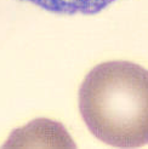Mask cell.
<instances>
[{"mask_svg":"<svg viewBox=\"0 0 148 149\" xmlns=\"http://www.w3.org/2000/svg\"><path fill=\"white\" fill-rule=\"evenodd\" d=\"M57 15H96L117 0H24Z\"/></svg>","mask_w":148,"mask_h":149,"instance_id":"obj_2","label":"cell"},{"mask_svg":"<svg viewBox=\"0 0 148 149\" xmlns=\"http://www.w3.org/2000/svg\"><path fill=\"white\" fill-rule=\"evenodd\" d=\"M79 110L103 143L119 148L148 144V70L128 61L94 67L81 83Z\"/></svg>","mask_w":148,"mask_h":149,"instance_id":"obj_1","label":"cell"}]
</instances>
